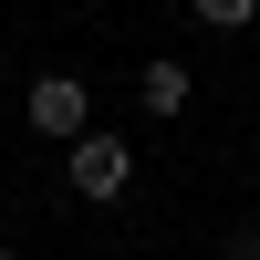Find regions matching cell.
Segmentation results:
<instances>
[{
    "mask_svg": "<svg viewBox=\"0 0 260 260\" xmlns=\"http://www.w3.org/2000/svg\"><path fill=\"white\" fill-rule=\"evenodd\" d=\"M229 260H260V229H240V240H229Z\"/></svg>",
    "mask_w": 260,
    "mask_h": 260,
    "instance_id": "5b68a950",
    "label": "cell"
},
{
    "mask_svg": "<svg viewBox=\"0 0 260 260\" xmlns=\"http://www.w3.org/2000/svg\"><path fill=\"white\" fill-rule=\"evenodd\" d=\"M21 115H31V136H62V146H73L83 125H94V94H83L73 73H42L31 94H21Z\"/></svg>",
    "mask_w": 260,
    "mask_h": 260,
    "instance_id": "7a4b0ae2",
    "label": "cell"
},
{
    "mask_svg": "<svg viewBox=\"0 0 260 260\" xmlns=\"http://www.w3.org/2000/svg\"><path fill=\"white\" fill-rule=\"evenodd\" d=\"M125 187H136V146H125V136H94V125H83V136H73V198H125Z\"/></svg>",
    "mask_w": 260,
    "mask_h": 260,
    "instance_id": "6da1fadb",
    "label": "cell"
},
{
    "mask_svg": "<svg viewBox=\"0 0 260 260\" xmlns=\"http://www.w3.org/2000/svg\"><path fill=\"white\" fill-rule=\"evenodd\" d=\"M187 11H198L208 31H250V21H260V0H187Z\"/></svg>",
    "mask_w": 260,
    "mask_h": 260,
    "instance_id": "277c9868",
    "label": "cell"
},
{
    "mask_svg": "<svg viewBox=\"0 0 260 260\" xmlns=\"http://www.w3.org/2000/svg\"><path fill=\"white\" fill-rule=\"evenodd\" d=\"M0 260H11V250H0Z\"/></svg>",
    "mask_w": 260,
    "mask_h": 260,
    "instance_id": "8992f818",
    "label": "cell"
},
{
    "mask_svg": "<svg viewBox=\"0 0 260 260\" xmlns=\"http://www.w3.org/2000/svg\"><path fill=\"white\" fill-rule=\"evenodd\" d=\"M136 94H146V115H187V62H146V73H136Z\"/></svg>",
    "mask_w": 260,
    "mask_h": 260,
    "instance_id": "3957f363",
    "label": "cell"
}]
</instances>
